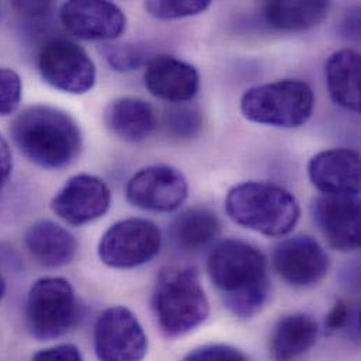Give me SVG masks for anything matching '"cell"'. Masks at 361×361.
<instances>
[{"label":"cell","mask_w":361,"mask_h":361,"mask_svg":"<svg viewBox=\"0 0 361 361\" xmlns=\"http://www.w3.org/2000/svg\"><path fill=\"white\" fill-rule=\"evenodd\" d=\"M208 276L225 308L239 319L256 317L270 294L267 259L242 239L221 240L209 253Z\"/></svg>","instance_id":"obj_1"},{"label":"cell","mask_w":361,"mask_h":361,"mask_svg":"<svg viewBox=\"0 0 361 361\" xmlns=\"http://www.w3.org/2000/svg\"><path fill=\"white\" fill-rule=\"evenodd\" d=\"M10 135L20 154L44 169H63L82 151L76 120L48 104H34L18 113L11 121Z\"/></svg>","instance_id":"obj_2"},{"label":"cell","mask_w":361,"mask_h":361,"mask_svg":"<svg viewBox=\"0 0 361 361\" xmlns=\"http://www.w3.org/2000/svg\"><path fill=\"white\" fill-rule=\"evenodd\" d=\"M225 209L238 225L271 238L288 235L301 215L295 197L269 181L236 184L226 195Z\"/></svg>","instance_id":"obj_3"},{"label":"cell","mask_w":361,"mask_h":361,"mask_svg":"<svg viewBox=\"0 0 361 361\" xmlns=\"http://www.w3.org/2000/svg\"><path fill=\"white\" fill-rule=\"evenodd\" d=\"M152 310L161 332L171 339L188 335L209 315V302L198 271L190 266H171L158 276Z\"/></svg>","instance_id":"obj_4"},{"label":"cell","mask_w":361,"mask_h":361,"mask_svg":"<svg viewBox=\"0 0 361 361\" xmlns=\"http://www.w3.org/2000/svg\"><path fill=\"white\" fill-rule=\"evenodd\" d=\"M315 94L307 82L283 79L247 89L240 111L252 123L276 128H298L312 116Z\"/></svg>","instance_id":"obj_5"},{"label":"cell","mask_w":361,"mask_h":361,"mask_svg":"<svg viewBox=\"0 0 361 361\" xmlns=\"http://www.w3.org/2000/svg\"><path fill=\"white\" fill-rule=\"evenodd\" d=\"M80 305L72 284L62 277L37 280L27 297L25 324L37 341L65 336L79 322Z\"/></svg>","instance_id":"obj_6"},{"label":"cell","mask_w":361,"mask_h":361,"mask_svg":"<svg viewBox=\"0 0 361 361\" xmlns=\"http://www.w3.org/2000/svg\"><path fill=\"white\" fill-rule=\"evenodd\" d=\"M162 247L159 226L145 218L113 224L99 242L100 260L113 269H134L155 259Z\"/></svg>","instance_id":"obj_7"},{"label":"cell","mask_w":361,"mask_h":361,"mask_svg":"<svg viewBox=\"0 0 361 361\" xmlns=\"http://www.w3.org/2000/svg\"><path fill=\"white\" fill-rule=\"evenodd\" d=\"M38 69L45 83L71 94L89 93L97 79L90 55L68 38L47 41L38 55Z\"/></svg>","instance_id":"obj_8"},{"label":"cell","mask_w":361,"mask_h":361,"mask_svg":"<svg viewBox=\"0 0 361 361\" xmlns=\"http://www.w3.org/2000/svg\"><path fill=\"white\" fill-rule=\"evenodd\" d=\"M93 339L99 361H142L148 352V338L142 325L121 305L110 307L99 315Z\"/></svg>","instance_id":"obj_9"},{"label":"cell","mask_w":361,"mask_h":361,"mask_svg":"<svg viewBox=\"0 0 361 361\" xmlns=\"http://www.w3.org/2000/svg\"><path fill=\"white\" fill-rule=\"evenodd\" d=\"M187 194V179L179 169L169 165L147 166L138 171L126 187V195L131 205L152 212L178 209Z\"/></svg>","instance_id":"obj_10"},{"label":"cell","mask_w":361,"mask_h":361,"mask_svg":"<svg viewBox=\"0 0 361 361\" xmlns=\"http://www.w3.org/2000/svg\"><path fill=\"white\" fill-rule=\"evenodd\" d=\"M273 266L287 284L307 288L319 284L325 279L329 270V257L317 239L308 235H297L276 246Z\"/></svg>","instance_id":"obj_11"},{"label":"cell","mask_w":361,"mask_h":361,"mask_svg":"<svg viewBox=\"0 0 361 361\" xmlns=\"http://www.w3.org/2000/svg\"><path fill=\"white\" fill-rule=\"evenodd\" d=\"M62 25L79 39L110 42L124 34L127 17L111 1L72 0L59 8Z\"/></svg>","instance_id":"obj_12"},{"label":"cell","mask_w":361,"mask_h":361,"mask_svg":"<svg viewBox=\"0 0 361 361\" xmlns=\"http://www.w3.org/2000/svg\"><path fill=\"white\" fill-rule=\"evenodd\" d=\"M111 205V191L97 176L80 173L65 183L51 201L52 211L69 225L80 226L102 218Z\"/></svg>","instance_id":"obj_13"},{"label":"cell","mask_w":361,"mask_h":361,"mask_svg":"<svg viewBox=\"0 0 361 361\" xmlns=\"http://www.w3.org/2000/svg\"><path fill=\"white\" fill-rule=\"evenodd\" d=\"M315 225L328 245L341 252L360 247V200L353 195H319L311 205Z\"/></svg>","instance_id":"obj_14"},{"label":"cell","mask_w":361,"mask_h":361,"mask_svg":"<svg viewBox=\"0 0 361 361\" xmlns=\"http://www.w3.org/2000/svg\"><path fill=\"white\" fill-rule=\"evenodd\" d=\"M360 155L348 148H334L317 154L308 164L310 180L325 195H353L360 192Z\"/></svg>","instance_id":"obj_15"},{"label":"cell","mask_w":361,"mask_h":361,"mask_svg":"<svg viewBox=\"0 0 361 361\" xmlns=\"http://www.w3.org/2000/svg\"><path fill=\"white\" fill-rule=\"evenodd\" d=\"M148 92L165 102L183 104L200 90V73L195 66L172 55H154L144 75Z\"/></svg>","instance_id":"obj_16"},{"label":"cell","mask_w":361,"mask_h":361,"mask_svg":"<svg viewBox=\"0 0 361 361\" xmlns=\"http://www.w3.org/2000/svg\"><path fill=\"white\" fill-rule=\"evenodd\" d=\"M24 245L38 264L49 269L69 264L79 247L76 238L66 228L49 219L34 222L24 233Z\"/></svg>","instance_id":"obj_17"},{"label":"cell","mask_w":361,"mask_h":361,"mask_svg":"<svg viewBox=\"0 0 361 361\" xmlns=\"http://www.w3.org/2000/svg\"><path fill=\"white\" fill-rule=\"evenodd\" d=\"M106 128L126 142H141L152 135L158 126L157 111L151 103L140 97H120L104 110Z\"/></svg>","instance_id":"obj_18"},{"label":"cell","mask_w":361,"mask_h":361,"mask_svg":"<svg viewBox=\"0 0 361 361\" xmlns=\"http://www.w3.org/2000/svg\"><path fill=\"white\" fill-rule=\"evenodd\" d=\"M319 335L318 322L307 314L280 318L271 332L269 353L273 361H295L310 352Z\"/></svg>","instance_id":"obj_19"},{"label":"cell","mask_w":361,"mask_h":361,"mask_svg":"<svg viewBox=\"0 0 361 361\" xmlns=\"http://www.w3.org/2000/svg\"><path fill=\"white\" fill-rule=\"evenodd\" d=\"M360 54L349 48L334 52L325 65L332 100L353 113L360 111Z\"/></svg>","instance_id":"obj_20"},{"label":"cell","mask_w":361,"mask_h":361,"mask_svg":"<svg viewBox=\"0 0 361 361\" xmlns=\"http://www.w3.org/2000/svg\"><path fill=\"white\" fill-rule=\"evenodd\" d=\"M221 232L218 216L201 207L180 212L171 225L173 245L183 253H200L209 247Z\"/></svg>","instance_id":"obj_21"},{"label":"cell","mask_w":361,"mask_h":361,"mask_svg":"<svg viewBox=\"0 0 361 361\" xmlns=\"http://www.w3.org/2000/svg\"><path fill=\"white\" fill-rule=\"evenodd\" d=\"M329 1H269L263 14L266 21L279 30L302 31L319 25L328 16Z\"/></svg>","instance_id":"obj_22"},{"label":"cell","mask_w":361,"mask_h":361,"mask_svg":"<svg viewBox=\"0 0 361 361\" xmlns=\"http://www.w3.org/2000/svg\"><path fill=\"white\" fill-rule=\"evenodd\" d=\"M100 54L110 65L111 69L117 72H131L152 59V54L147 45L133 44V42H103L100 45Z\"/></svg>","instance_id":"obj_23"},{"label":"cell","mask_w":361,"mask_h":361,"mask_svg":"<svg viewBox=\"0 0 361 361\" xmlns=\"http://www.w3.org/2000/svg\"><path fill=\"white\" fill-rule=\"evenodd\" d=\"M211 6L208 0H152L144 7L149 16L158 20H179L204 13Z\"/></svg>","instance_id":"obj_24"},{"label":"cell","mask_w":361,"mask_h":361,"mask_svg":"<svg viewBox=\"0 0 361 361\" xmlns=\"http://www.w3.org/2000/svg\"><path fill=\"white\" fill-rule=\"evenodd\" d=\"M168 130L172 135L188 140L200 134L202 130V114L195 109L190 106H175L168 111L166 116Z\"/></svg>","instance_id":"obj_25"},{"label":"cell","mask_w":361,"mask_h":361,"mask_svg":"<svg viewBox=\"0 0 361 361\" xmlns=\"http://www.w3.org/2000/svg\"><path fill=\"white\" fill-rule=\"evenodd\" d=\"M328 335L346 332L359 336V308L346 300H339L328 312L325 319Z\"/></svg>","instance_id":"obj_26"},{"label":"cell","mask_w":361,"mask_h":361,"mask_svg":"<svg viewBox=\"0 0 361 361\" xmlns=\"http://www.w3.org/2000/svg\"><path fill=\"white\" fill-rule=\"evenodd\" d=\"M23 83L20 75L8 68H0V117L11 116L20 106Z\"/></svg>","instance_id":"obj_27"},{"label":"cell","mask_w":361,"mask_h":361,"mask_svg":"<svg viewBox=\"0 0 361 361\" xmlns=\"http://www.w3.org/2000/svg\"><path fill=\"white\" fill-rule=\"evenodd\" d=\"M181 361H250L240 350L228 345H205L187 353Z\"/></svg>","instance_id":"obj_28"},{"label":"cell","mask_w":361,"mask_h":361,"mask_svg":"<svg viewBox=\"0 0 361 361\" xmlns=\"http://www.w3.org/2000/svg\"><path fill=\"white\" fill-rule=\"evenodd\" d=\"M31 361H83V356L75 345L63 343L37 352Z\"/></svg>","instance_id":"obj_29"},{"label":"cell","mask_w":361,"mask_h":361,"mask_svg":"<svg viewBox=\"0 0 361 361\" xmlns=\"http://www.w3.org/2000/svg\"><path fill=\"white\" fill-rule=\"evenodd\" d=\"M13 169L11 151L7 141L0 135V191L8 180Z\"/></svg>","instance_id":"obj_30"},{"label":"cell","mask_w":361,"mask_h":361,"mask_svg":"<svg viewBox=\"0 0 361 361\" xmlns=\"http://www.w3.org/2000/svg\"><path fill=\"white\" fill-rule=\"evenodd\" d=\"M4 291H6V283H4V279L0 276V301L4 295Z\"/></svg>","instance_id":"obj_31"}]
</instances>
